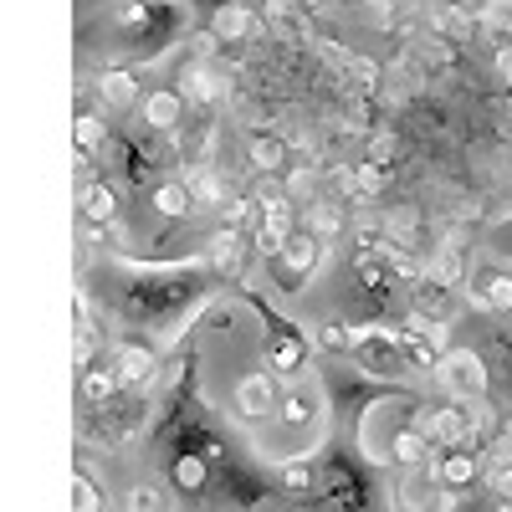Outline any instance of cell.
Returning a JSON list of instances; mask_svg holds the SVG:
<instances>
[{
  "label": "cell",
  "mask_w": 512,
  "mask_h": 512,
  "mask_svg": "<svg viewBox=\"0 0 512 512\" xmlns=\"http://www.w3.org/2000/svg\"><path fill=\"white\" fill-rule=\"evenodd\" d=\"M420 431H425V441H431V451H436V456H446V451H461V446H472V441H466V415H461V405L420 410Z\"/></svg>",
  "instance_id": "cell-10"
},
{
  "label": "cell",
  "mask_w": 512,
  "mask_h": 512,
  "mask_svg": "<svg viewBox=\"0 0 512 512\" xmlns=\"http://www.w3.org/2000/svg\"><path fill=\"white\" fill-rule=\"evenodd\" d=\"M497 512H512V502H497Z\"/></svg>",
  "instance_id": "cell-46"
},
{
  "label": "cell",
  "mask_w": 512,
  "mask_h": 512,
  "mask_svg": "<svg viewBox=\"0 0 512 512\" xmlns=\"http://www.w3.org/2000/svg\"><path fill=\"white\" fill-rule=\"evenodd\" d=\"M205 482H210V461L205 456H195V451L175 456V487L180 492H200Z\"/></svg>",
  "instance_id": "cell-26"
},
{
  "label": "cell",
  "mask_w": 512,
  "mask_h": 512,
  "mask_svg": "<svg viewBox=\"0 0 512 512\" xmlns=\"http://www.w3.org/2000/svg\"><path fill=\"white\" fill-rule=\"evenodd\" d=\"M277 482H282V492L287 497H318V466H313V456H292V461H282L277 466Z\"/></svg>",
  "instance_id": "cell-20"
},
{
  "label": "cell",
  "mask_w": 512,
  "mask_h": 512,
  "mask_svg": "<svg viewBox=\"0 0 512 512\" xmlns=\"http://www.w3.org/2000/svg\"><path fill=\"white\" fill-rule=\"evenodd\" d=\"M436 26H441L446 36H456V41H461V36H472V31H477V26H472V21H466V16H461L456 6H446V11L436 16Z\"/></svg>",
  "instance_id": "cell-38"
},
{
  "label": "cell",
  "mask_w": 512,
  "mask_h": 512,
  "mask_svg": "<svg viewBox=\"0 0 512 512\" xmlns=\"http://www.w3.org/2000/svg\"><path fill=\"white\" fill-rule=\"evenodd\" d=\"M77 200H82V216H88V221H113V216H118V195H113V185H82Z\"/></svg>",
  "instance_id": "cell-25"
},
{
  "label": "cell",
  "mask_w": 512,
  "mask_h": 512,
  "mask_svg": "<svg viewBox=\"0 0 512 512\" xmlns=\"http://www.w3.org/2000/svg\"><path fill=\"white\" fill-rule=\"evenodd\" d=\"M400 344H405L410 369H436V359L451 349V323H425V318H410V323L400 328Z\"/></svg>",
  "instance_id": "cell-7"
},
{
  "label": "cell",
  "mask_w": 512,
  "mask_h": 512,
  "mask_svg": "<svg viewBox=\"0 0 512 512\" xmlns=\"http://www.w3.org/2000/svg\"><path fill=\"white\" fill-rule=\"evenodd\" d=\"M251 26H256V16L246 6H221L216 16H210V36L216 41H246Z\"/></svg>",
  "instance_id": "cell-23"
},
{
  "label": "cell",
  "mask_w": 512,
  "mask_h": 512,
  "mask_svg": "<svg viewBox=\"0 0 512 512\" xmlns=\"http://www.w3.org/2000/svg\"><path fill=\"white\" fill-rule=\"evenodd\" d=\"M415 420H420V405H415L410 395H384V400H374V405L359 415V451H364V461L395 466V446L415 431Z\"/></svg>",
  "instance_id": "cell-1"
},
{
  "label": "cell",
  "mask_w": 512,
  "mask_h": 512,
  "mask_svg": "<svg viewBox=\"0 0 512 512\" xmlns=\"http://www.w3.org/2000/svg\"><path fill=\"white\" fill-rule=\"evenodd\" d=\"M425 282L436 287H461L466 282V262H461V246H436L431 256H425Z\"/></svg>",
  "instance_id": "cell-21"
},
{
  "label": "cell",
  "mask_w": 512,
  "mask_h": 512,
  "mask_svg": "<svg viewBox=\"0 0 512 512\" xmlns=\"http://www.w3.org/2000/svg\"><path fill=\"white\" fill-rule=\"evenodd\" d=\"M369 6H374V11H384V16H400V11H410V6H415V0H369Z\"/></svg>",
  "instance_id": "cell-44"
},
{
  "label": "cell",
  "mask_w": 512,
  "mask_h": 512,
  "mask_svg": "<svg viewBox=\"0 0 512 512\" xmlns=\"http://www.w3.org/2000/svg\"><path fill=\"white\" fill-rule=\"evenodd\" d=\"M482 477H487V487L502 497V502H512V461H502V456H492L487 466H482Z\"/></svg>",
  "instance_id": "cell-32"
},
{
  "label": "cell",
  "mask_w": 512,
  "mask_h": 512,
  "mask_svg": "<svg viewBox=\"0 0 512 512\" xmlns=\"http://www.w3.org/2000/svg\"><path fill=\"white\" fill-rule=\"evenodd\" d=\"M451 497L441 487V472H436V461L431 466H415V472H400L395 492H390V507L395 512H451Z\"/></svg>",
  "instance_id": "cell-4"
},
{
  "label": "cell",
  "mask_w": 512,
  "mask_h": 512,
  "mask_svg": "<svg viewBox=\"0 0 512 512\" xmlns=\"http://www.w3.org/2000/svg\"><path fill=\"white\" fill-rule=\"evenodd\" d=\"M308 359V338L297 333L292 323H272V338H267V364L272 374H297Z\"/></svg>",
  "instance_id": "cell-13"
},
{
  "label": "cell",
  "mask_w": 512,
  "mask_h": 512,
  "mask_svg": "<svg viewBox=\"0 0 512 512\" xmlns=\"http://www.w3.org/2000/svg\"><path fill=\"white\" fill-rule=\"evenodd\" d=\"M492 251L502 256V262H512V216H507V221L492 231Z\"/></svg>",
  "instance_id": "cell-40"
},
{
  "label": "cell",
  "mask_w": 512,
  "mask_h": 512,
  "mask_svg": "<svg viewBox=\"0 0 512 512\" xmlns=\"http://www.w3.org/2000/svg\"><path fill=\"white\" fill-rule=\"evenodd\" d=\"M246 216H251V200H246V195H231V200L221 205V226H226V231H241Z\"/></svg>",
  "instance_id": "cell-37"
},
{
  "label": "cell",
  "mask_w": 512,
  "mask_h": 512,
  "mask_svg": "<svg viewBox=\"0 0 512 512\" xmlns=\"http://www.w3.org/2000/svg\"><path fill=\"white\" fill-rule=\"evenodd\" d=\"M118 390H123V384H118L113 369H88V374H82V400H93V405H108Z\"/></svg>",
  "instance_id": "cell-28"
},
{
  "label": "cell",
  "mask_w": 512,
  "mask_h": 512,
  "mask_svg": "<svg viewBox=\"0 0 512 512\" xmlns=\"http://www.w3.org/2000/svg\"><path fill=\"white\" fill-rule=\"evenodd\" d=\"M210 267H216L221 277H241L246 272V236L221 226L216 236H210Z\"/></svg>",
  "instance_id": "cell-16"
},
{
  "label": "cell",
  "mask_w": 512,
  "mask_h": 512,
  "mask_svg": "<svg viewBox=\"0 0 512 512\" xmlns=\"http://www.w3.org/2000/svg\"><path fill=\"white\" fill-rule=\"evenodd\" d=\"M492 456H502V461H512V420L502 425V436H497V451Z\"/></svg>",
  "instance_id": "cell-45"
},
{
  "label": "cell",
  "mask_w": 512,
  "mask_h": 512,
  "mask_svg": "<svg viewBox=\"0 0 512 512\" xmlns=\"http://www.w3.org/2000/svg\"><path fill=\"white\" fill-rule=\"evenodd\" d=\"M318 349L349 354V349H354V323H349V318H323V323H318Z\"/></svg>",
  "instance_id": "cell-27"
},
{
  "label": "cell",
  "mask_w": 512,
  "mask_h": 512,
  "mask_svg": "<svg viewBox=\"0 0 512 512\" xmlns=\"http://www.w3.org/2000/svg\"><path fill=\"white\" fill-rule=\"evenodd\" d=\"M456 11L482 31V21H487V11H492V0H456Z\"/></svg>",
  "instance_id": "cell-39"
},
{
  "label": "cell",
  "mask_w": 512,
  "mask_h": 512,
  "mask_svg": "<svg viewBox=\"0 0 512 512\" xmlns=\"http://www.w3.org/2000/svg\"><path fill=\"white\" fill-rule=\"evenodd\" d=\"M246 154H251V164H256V169H282V159H287V144L262 134V139H251V149H246Z\"/></svg>",
  "instance_id": "cell-30"
},
{
  "label": "cell",
  "mask_w": 512,
  "mask_h": 512,
  "mask_svg": "<svg viewBox=\"0 0 512 512\" xmlns=\"http://www.w3.org/2000/svg\"><path fill=\"white\" fill-rule=\"evenodd\" d=\"M482 36H512V0H492V11L482 21Z\"/></svg>",
  "instance_id": "cell-35"
},
{
  "label": "cell",
  "mask_w": 512,
  "mask_h": 512,
  "mask_svg": "<svg viewBox=\"0 0 512 512\" xmlns=\"http://www.w3.org/2000/svg\"><path fill=\"white\" fill-rule=\"evenodd\" d=\"M451 313H456L451 287H436V282L415 277V318H425V323H451Z\"/></svg>",
  "instance_id": "cell-17"
},
{
  "label": "cell",
  "mask_w": 512,
  "mask_h": 512,
  "mask_svg": "<svg viewBox=\"0 0 512 512\" xmlns=\"http://www.w3.org/2000/svg\"><path fill=\"white\" fill-rule=\"evenodd\" d=\"M323 256H328V246H323V241H313L308 231H292V241L272 256L277 272H282V287H287V292H297V287H303V282L323 267Z\"/></svg>",
  "instance_id": "cell-6"
},
{
  "label": "cell",
  "mask_w": 512,
  "mask_h": 512,
  "mask_svg": "<svg viewBox=\"0 0 512 512\" xmlns=\"http://www.w3.org/2000/svg\"><path fill=\"white\" fill-rule=\"evenodd\" d=\"M113 374H118V384H128V390H144V384L159 374V359L144 344H118L113 349Z\"/></svg>",
  "instance_id": "cell-14"
},
{
  "label": "cell",
  "mask_w": 512,
  "mask_h": 512,
  "mask_svg": "<svg viewBox=\"0 0 512 512\" xmlns=\"http://www.w3.org/2000/svg\"><path fill=\"white\" fill-rule=\"evenodd\" d=\"M461 415H466V441H487L492 436V405L487 400L461 405Z\"/></svg>",
  "instance_id": "cell-29"
},
{
  "label": "cell",
  "mask_w": 512,
  "mask_h": 512,
  "mask_svg": "<svg viewBox=\"0 0 512 512\" xmlns=\"http://www.w3.org/2000/svg\"><path fill=\"white\" fill-rule=\"evenodd\" d=\"M98 93H103L108 108H134L139 103V82H134V72H128V67H108L98 77Z\"/></svg>",
  "instance_id": "cell-22"
},
{
  "label": "cell",
  "mask_w": 512,
  "mask_h": 512,
  "mask_svg": "<svg viewBox=\"0 0 512 512\" xmlns=\"http://www.w3.org/2000/svg\"><path fill=\"white\" fill-rule=\"evenodd\" d=\"M349 354L374 379H400L410 369L405 344H400V328H390V323H354V349Z\"/></svg>",
  "instance_id": "cell-2"
},
{
  "label": "cell",
  "mask_w": 512,
  "mask_h": 512,
  "mask_svg": "<svg viewBox=\"0 0 512 512\" xmlns=\"http://www.w3.org/2000/svg\"><path fill=\"white\" fill-rule=\"evenodd\" d=\"M277 420L287 425V431H313V425L323 420V379L318 374H297L282 400H277Z\"/></svg>",
  "instance_id": "cell-5"
},
{
  "label": "cell",
  "mask_w": 512,
  "mask_h": 512,
  "mask_svg": "<svg viewBox=\"0 0 512 512\" xmlns=\"http://www.w3.org/2000/svg\"><path fill=\"white\" fill-rule=\"evenodd\" d=\"M313 210H303V216H297V231H308L313 241H333L338 231H344V210H338L333 200H308Z\"/></svg>",
  "instance_id": "cell-19"
},
{
  "label": "cell",
  "mask_w": 512,
  "mask_h": 512,
  "mask_svg": "<svg viewBox=\"0 0 512 512\" xmlns=\"http://www.w3.org/2000/svg\"><path fill=\"white\" fill-rule=\"evenodd\" d=\"M226 93H231V82H226V72H221L216 62H195V57H190V62L180 67V98L210 108V103H221Z\"/></svg>",
  "instance_id": "cell-11"
},
{
  "label": "cell",
  "mask_w": 512,
  "mask_h": 512,
  "mask_svg": "<svg viewBox=\"0 0 512 512\" xmlns=\"http://www.w3.org/2000/svg\"><path fill=\"white\" fill-rule=\"evenodd\" d=\"M98 507H103L98 482H93L88 472H77V477H72V512H98Z\"/></svg>",
  "instance_id": "cell-31"
},
{
  "label": "cell",
  "mask_w": 512,
  "mask_h": 512,
  "mask_svg": "<svg viewBox=\"0 0 512 512\" xmlns=\"http://www.w3.org/2000/svg\"><path fill=\"white\" fill-rule=\"evenodd\" d=\"M390 154H395V139H390V134H379V139L369 144V164H384Z\"/></svg>",
  "instance_id": "cell-43"
},
{
  "label": "cell",
  "mask_w": 512,
  "mask_h": 512,
  "mask_svg": "<svg viewBox=\"0 0 512 512\" xmlns=\"http://www.w3.org/2000/svg\"><path fill=\"white\" fill-rule=\"evenodd\" d=\"M482 451H472V446H461V451H446V456H436V472H441V487L446 492H461V487H472L477 477H482Z\"/></svg>",
  "instance_id": "cell-15"
},
{
  "label": "cell",
  "mask_w": 512,
  "mask_h": 512,
  "mask_svg": "<svg viewBox=\"0 0 512 512\" xmlns=\"http://www.w3.org/2000/svg\"><path fill=\"white\" fill-rule=\"evenodd\" d=\"M277 400H282V384H277L272 369H251V374L236 379V415L241 420H272Z\"/></svg>",
  "instance_id": "cell-8"
},
{
  "label": "cell",
  "mask_w": 512,
  "mask_h": 512,
  "mask_svg": "<svg viewBox=\"0 0 512 512\" xmlns=\"http://www.w3.org/2000/svg\"><path fill=\"white\" fill-rule=\"evenodd\" d=\"M313 185H318L313 169H292V180H287V200H292V195H308Z\"/></svg>",
  "instance_id": "cell-41"
},
{
  "label": "cell",
  "mask_w": 512,
  "mask_h": 512,
  "mask_svg": "<svg viewBox=\"0 0 512 512\" xmlns=\"http://www.w3.org/2000/svg\"><path fill=\"white\" fill-rule=\"evenodd\" d=\"M436 379H441V390L451 395V405L487 400V359L477 349H446L436 359Z\"/></svg>",
  "instance_id": "cell-3"
},
{
  "label": "cell",
  "mask_w": 512,
  "mask_h": 512,
  "mask_svg": "<svg viewBox=\"0 0 512 512\" xmlns=\"http://www.w3.org/2000/svg\"><path fill=\"white\" fill-rule=\"evenodd\" d=\"M256 210H262V251L277 256L297 231V200H287L282 190H267L262 200H256Z\"/></svg>",
  "instance_id": "cell-9"
},
{
  "label": "cell",
  "mask_w": 512,
  "mask_h": 512,
  "mask_svg": "<svg viewBox=\"0 0 512 512\" xmlns=\"http://www.w3.org/2000/svg\"><path fill=\"white\" fill-rule=\"evenodd\" d=\"M472 303L482 313H497V318H512V272L507 267H487L472 277Z\"/></svg>",
  "instance_id": "cell-12"
},
{
  "label": "cell",
  "mask_w": 512,
  "mask_h": 512,
  "mask_svg": "<svg viewBox=\"0 0 512 512\" xmlns=\"http://www.w3.org/2000/svg\"><path fill=\"white\" fill-rule=\"evenodd\" d=\"M139 113H144L149 128H159V134H175L180 118H185V98L180 93H149V98H139Z\"/></svg>",
  "instance_id": "cell-18"
},
{
  "label": "cell",
  "mask_w": 512,
  "mask_h": 512,
  "mask_svg": "<svg viewBox=\"0 0 512 512\" xmlns=\"http://www.w3.org/2000/svg\"><path fill=\"white\" fill-rule=\"evenodd\" d=\"M128 512H164V492L154 482H139L134 492H128Z\"/></svg>",
  "instance_id": "cell-34"
},
{
  "label": "cell",
  "mask_w": 512,
  "mask_h": 512,
  "mask_svg": "<svg viewBox=\"0 0 512 512\" xmlns=\"http://www.w3.org/2000/svg\"><path fill=\"white\" fill-rule=\"evenodd\" d=\"M98 144H103V123H98L93 113H82V118H77V154L88 159V149H98Z\"/></svg>",
  "instance_id": "cell-36"
},
{
  "label": "cell",
  "mask_w": 512,
  "mask_h": 512,
  "mask_svg": "<svg viewBox=\"0 0 512 512\" xmlns=\"http://www.w3.org/2000/svg\"><path fill=\"white\" fill-rule=\"evenodd\" d=\"M344 72H349V82L354 88H379V62L374 57H344Z\"/></svg>",
  "instance_id": "cell-33"
},
{
  "label": "cell",
  "mask_w": 512,
  "mask_h": 512,
  "mask_svg": "<svg viewBox=\"0 0 512 512\" xmlns=\"http://www.w3.org/2000/svg\"><path fill=\"white\" fill-rule=\"evenodd\" d=\"M154 210H159V216H169V221L195 216V205H190V185H185V180H164V185L154 190Z\"/></svg>",
  "instance_id": "cell-24"
},
{
  "label": "cell",
  "mask_w": 512,
  "mask_h": 512,
  "mask_svg": "<svg viewBox=\"0 0 512 512\" xmlns=\"http://www.w3.org/2000/svg\"><path fill=\"white\" fill-rule=\"evenodd\" d=\"M492 67H497V77H502V82H512V41H502V47H497Z\"/></svg>",
  "instance_id": "cell-42"
}]
</instances>
